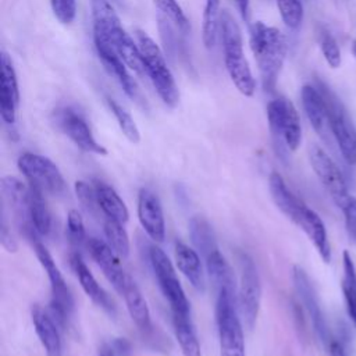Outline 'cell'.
I'll list each match as a JSON object with an SVG mask.
<instances>
[{
  "mask_svg": "<svg viewBox=\"0 0 356 356\" xmlns=\"http://www.w3.org/2000/svg\"><path fill=\"white\" fill-rule=\"evenodd\" d=\"M93 15V38L107 42L121 60L132 71L138 74L145 72L142 54L139 46L127 33L121 21L107 0H92Z\"/></svg>",
  "mask_w": 356,
  "mask_h": 356,
  "instance_id": "6da1fadb",
  "label": "cell"
},
{
  "mask_svg": "<svg viewBox=\"0 0 356 356\" xmlns=\"http://www.w3.org/2000/svg\"><path fill=\"white\" fill-rule=\"evenodd\" d=\"M250 46L259 65L263 89L274 92L286 54L284 33L278 28L257 21L250 29Z\"/></svg>",
  "mask_w": 356,
  "mask_h": 356,
  "instance_id": "7a4b0ae2",
  "label": "cell"
},
{
  "mask_svg": "<svg viewBox=\"0 0 356 356\" xmlns=\"http://www.w3.org/2000/svg\"><path fill=\"white\" fill-rule=\"evenodd\" d=\"M220 29L227 72L242 95L253 96L256 82L243 53L242 33L239 25L228 11L221 13Z\"/></svg>",
  "mask_w": 356,
  "mask_h": 356,
  "instance_id": "3957f363",
  "label": "cell"
},
{
  "mask_svg": "<svg viewBox=\"0 0 356 356\" xmlns=\"http://www.w3.org/2000/svg\"><path fill=\"white\" fill-rule=\"evenodd\" d=\"M136 39L142 54L145 72L152 81L157 95L164 104L168 107H175L179 102V92L161 49L143 31H136Z\"/></svg>",
  "mask_w": 356,
  "mask_h": 356,
  "instance_id": "277c9868",
  "label": "cell"
},
{
  "mask_svg": "<svg viewBox=\"0 0 356 356\" xmlns=\"http://www.w3.org/2000/svg\"><path fill=\"white\" fill-rule=\"evenodd\" d=\"M216 321L221 356H245L243 331L238 316V302L234 289L217 291Z\"/></svg>",
  "mask_w": 356,
  "mask_h": 356,
  "instance_id": "5b68a950",
  "label": "cell"
},
{
  "mask_svg": "<svg viewBox=\"0 0 356 356\" xmlns=\"http://www.w3.org/2000/svg\"><path fill=\"white\" fill-rule=\"evenodd\" d=\"M316 88L320 90L325 103L331 136L335 139L343 160L350 165H356V128L352 118L330 86L317 79Z\"/></svg>",
  "mask_w": 356,
  "mask_h": 356,
  "instance_id": "8992f818",
  "label": "cell"
},
{
  "mask_svg": "<svg viewBox=\"0 0 356 356\" xmlns=\"http://www.w3.org/2000/svg\"><path fill=\"white\" fill-rule=\"evenodd\" d=\"M267 120L275 146L282 152L296 150L302 142L299 114L291 100L277 97L267 104Z\"/></svg>",
  "mask_w": 356,
  "mask_h": 356,
  "instance_id": "52a82bcc",
  "label": "cell"
},
{
  "mask_svg": "<svg viewBox=\"0 0 356 356\" xmlns=\"http://www.w3.org/2000/svg\"><path fill=\"white\" fill-rule=\"evenodd\" d=\"M149 260L160 291L167 299L172 314L189 316V300L185 296L168 256L159 246L153 245L149 250Z\"/></svg>",
  "mask_w": 356,
  "mask_h": 356,
  "instance_id": "ba28073f",
  "label": "cell"
},
{
  "mask_svg": "<svg viewBox=\"0 0 356 356\" xmlns=\"http://www.w3.org/2000/svg\"><path fill=\"white\" fill-rule=\"evenodd\" d=\"M239 263V286H238V309L245 325L252 330L259 314L261 302V284L257 268L246 253L238 254Z\"/></svg>",
  "mask_w": 356,
  "mask_h": 356,
  "instance_id": "9c48e42d",
  "label": "cell"
},
{
  "mask_svg": "<svg viewBox=\"0 0 356 356\" xmlns=\"http://www.w3.org/2000/svg\"><path fill=\"white\" fill-rule=\"evenodd\" d=\"M17 164L29 181V185L36 186L43 193L60 196L65 192V181L58 167L50 159L35 153H24L18 157Z\"/></svg>",
  "mask_w": 356,
  "mask_h": 356,
  "instance_id": "30bf717a",
  "label": "cell"
},
{
  "mask_svg": "<svg viewBox=\"0 0 356 356\" xmlns=\"http://www.w3.org/2000/svg\"><path fill=\"white\" fill-rule=\"evenodd\" d=\"M33 249L36 253V257L43 267V270L47 274L49 282H50V292H51V312L56 320L60 325H64L67 318L71 316V312L74 309V300L72 295L70 292V288L67 286V282L60 273L56 261L53 260L49 250L44 248L43 243L39 241L33 242Z\"/></svg>",
  "mask_w": 356,
  "mask_h": 356,
  "instance_id": "8fae6325",
  "label": "cell"
},
{
  "mask_svg": "<svg viewBox=\"0 0 356 356\" xmlns=\"http://www.w3.org/2000/svg\"><path fill=\"white\" fill-rule=\"evenodd\" d=\"M309 160L324 189L328 192L334 203L342 209L350 195L348 192L346 181L337 163L317 145L310 146Z\"/></svg>",
  "mask_w": 356,
  "mask_h": 356,
  "instance_id": "7c38bea8",
  "label": "cell"
},
{
  "mask_svg": "<svg viewBox=\"0 0 356 356\" xmlns=\"http://www.w3.org/2000/svg\"><path fill=\"white\" fill-rule=\"evenodd\" d=\"M1 203L10 209L19 231L31 241H38L29 216V188L14 177H4L1 179Z\"/></svg>",
  "mask_w": 356,
  "mask_h": 356,
  "instance_id": "4fadbf2b",
  "label": "cell"
},
{
  "mask_svg": "<svg viewBox=\"0 0 356 356\" xmlns=\"http://www.w3.org/2000/svg\"><path fill=\"white\" fill-rule=\"evenodd\" d=\"M60 129L83 152L95 154H107L104 146H102L93 136L86 120L72 108H63L56 115Z\"/></svg>",
  "mask_w": 356,
  "mask_h": 356,
  "instance_id": "5bb4252c",
  "label": "cell"
},
{
  "mask_svg": "<svg viewBox=\"0 0 356 356\" xmlns=\"http://www.w3.org/2000/svg\"><path fill=\"white\" fill-rule=\"evenodd\" d=\"M292 280H293L296 293H298L305 310L307 312V314L310 317V321L313 324L316 334L320 337V339L323 342H328V330H327L325 318L323 316L316 289H314L309 275L306 274V271L302 267L295 266L292 270Z\"/></svg>",
  "mask_w": 356,
  "mask_h": 356,
  "instance_id": "9a60e30c",
  "label": "cell"
},
{
  "mask_svg": "<svg viewBox=\"0 0 356 356\" xmlns=\"http://www.w3.org/2000/svg\"><path fill=\"white\" fill-rule=\"evenodd\" d=\"M86 246L92 259L102 268L103 274L111 282L114 289L120 293L131 275L122 268L118 254L110 248L108 243L97 238H89L86 241Z\"/></svg>",
  "mask_w": 356,
  "mask_h": 356,
  "instance_id": "2e32d148",
  "label": "cell"
},
{
  "mask_svg": "<svg viewBox=\"0 0 356 356\" xmlns=\"http://www.w3.org/2000/svg\"><path fill=\"white\" fill-rule=\"evenodd\" d=\"M138 218L145 232L154 241L161 242L165 236V222L160 199L149 189H140L138 195Z\"/></svg>",
  "mask_w": 356,
  "mask_h": 356,
  "instance_id": "e0dca14e",
  "label": "cell"
},
{
  "mask_svg": "<svg viewBox=\"0 0 356 356\" xmlns=\"http://www.w3.org/2000/svg\"><path fill=\"white\" fill-rule=\"evenodd\" d=\"M1 89H0V115L4 124L14 125L17 118V108L19 104V89L17 74L10 56L1 51Z\"/></svg>",
  "mask_w": 356,
  "mask_h": 356,
  "instance_id": "ac0fdd59",
  "label": "cell"
},
{
  "mask_svg": "<svg viewBox=\"0 0 356 356\" xmlns=\"http://www.w3.org/2000/svg\"><path fill=\"white\" fill-rule=\"evenodd\" d=\"M93 40H95V47H96L97 56L102 60L106 70L117 79V82L124 89V92L132 100L140 102V93H139L138 85L131 78V75L127 70V64L121 60V57L114 51V49L107 42H104L103 39H99V38H93Z\"/></svg>",
  "mask_w": 356,
  "mask_h": 356,
  "instance_id": "d6986e66",
  "label": "cell"
},
{
  "mask_svg": "<svg viewBox=\"0 0 356 356\" xmlns=\"http://www.w3.org/2000/svg\"><path fill=\"white\" fill-rule=\"evenodd\" d=\"M292 221L307 235V238L310 239V242L318 252L323 261L330 263L331 246L328 242L325 225H324L323 220L320 218V216L314 210L307 207V204L305 203Z\"/></svg>",
  "mask_w": 356,
  "mask_h": 356,
  "instance_id": "ffe728a7",
  "label": "cell"
},
{
  "mask_svg": "<svg viewBox=\"0 0 356 356\" xmlns=\"http://www.w3.org/2000/svg\"><path fill=\"white\" fill-rule=\"evenodd\" d=\"M70 264H71V268L75 273L83 292L88 295V298H90L106 313H108L110 316H114L115 314V306H114L113 299L97 284L96 278L93 277V274L90 273V270L88 268L85 261L82 260L81 254L79 253H72L70 256Z\"/></svg>",
  "mask_w": 356,
  "mask_h": 356,
  "instance_id": "44dd1931",
  "label": "cell"
},
{
  "mask_svg": "<svg viewBox=\"0 0 356 356\" xmlns=\"http://www.w3.org/2000/svg\"><path fill=\"white\" fill-rule=\"evenodd\" d=\"M302 104L305 108V113L313 127V129L325 140L330 142V125H328V117H327V108L324 99L320 93V90L316 86L312 85H303L302 92Z\"/></svg>",
  "mask_w": 356,
  "mask_h": 356,
  "instance_id": "7402d4cb",
  "label": "cell"
},
{
  "mask_svg": "<svg viewBox=\"0 0 356 356\" xmlns=\"http://www.w3.org/2000/svg\"><path fill=\"white\" fill-rule=\"evenodd\" d=\"M32 323L35 327V332L46 350L47 356H63L61 338L54 320L38 305L32 306L31 310Z\"/></svg>",
  "mask_w": 356,
  "mask_h": 356,
  "instance_id": "603a6c76",
  "label": "cell"
},
{
  "mask_svg": "<svg viewBox=\"0 0 356 356\" xmlns=\"http://www.w3.org/2000/svg\"><path fill=\"white\" fill-rule=\"evenodd\" d=\"M174 254H175V263L179 268V271L185 275V278L191 282V285L199 291H204V273L202 268V261L199 257L197 250H193L184 242L177 241L174 246Z\"/></svg>",
  "mask_w": 356,
  "mask_h": 356,
  "instance_id": "cb8c5ba5",
  "label": "cell"
},
{
  "mask_svg": "<svg viewBox=\"0 0 356 356\" xmlns=\"http://www.w3.org/2000/svg\"><path fill=\"white\" fill-rule=\"evenodd\" d=\"M92 185L95 189L97 206H99L100 211L103 213V216L106 218H113L122 224L127 222L129 213H128L125 203L115 192V189L100 179H93Z\"/></svg>",
  "mask_w": 356,
  "mask_h": 356,
  "instance_id": "d4e9b609",
  "label": "cell"
},
{
  "mask_svg": "<svg viewBox=\"0 0 356 356\" xmlns=\"http://www.w3.org/2000/svg\"><path fill=\"white\" fill-rule=\"evenodd\" d=\"M120 295L124 298L128 313L132 318V321L138 325L139 330L142 331H150L152 330V323H150V312L147 307V303L135 284V281L129 277L124 288L121 289Z\"/></svg>",
  "mask_w": 356,
  "mask_h": 356,
  "instance_id": "484cf974",
  "label": "cell"
},
{
  "mask_svg": "<svg viewBox=\"0 0 356 356\" xmlns=\"http://www.w3.org/2000/svg\"><path fill=\"white\" fill-rule=\"evenodd\" d=\"M29 216L38 236H47L51 231V214L43 197V192L29 185Z\"/></svg>",
  "mask_w": 356,
  "mask_h": 356,
  "instance_id": "4316f807",
  "label": "cell"
},
{
  "mask_svg": "<svg viewBox=\"0 0 356 356\" xmlns=\"http://www.w3.org/2000/svg\"><path fill=\"white\" fill-rule=\"evenodd\" d=\"M172 325L184 356H202L200 346L189 316L172 314Z\"/></svg>",
  "mask_w": 356,
  "mask_h": 356,
  "instance_id": "83f0119b",
  "label": "cell"
},
{
  "mask_svg": "<svg viewBox=\"0 0 356 356\" xmlns=\"http://www.w3.org/2000/svg\"><path fill=\"white\" fill-rule=\"evenodd\" d=\"M189 235L200 256L217 248V241L211 225L203 217H192L189 221Z\"/></svg>",
  "mask_w": 356,
  "mask_h": 356,
  "instance_id": "f1b7e54d",
  "label": "cell"
},
{
  "mask_svg": "<svg viewBox=\"0 0 356 356\" xmlns=\"http://www.w3.org/2000/svg\"><path fill=\"white\" fill-rule=\"evenodd\" d=\"M342 257H343V273H345V278L342 281V292H343L348 314L356 327V268L350 254L346 250L343 252Z\"/></svg>",
  "mask_w": 356,
  "mask_h": 356,
  "instance_id": "f546056e",
  "label": "cell"
},
{
  "mask_svg": "<svg viewBox=\"0 0 356 356\" xmlns=\"http://www.w3.org/2000/svg\"><path fill=\"white\" fill-rule=\"evenodd\" d=\"M220 17V0H206L202 19V38L207 49H213L216 44Z\"/></svg>",
  "mask_w": 356,
  "mask_h": 356,
  "instance_id": "4dcf8cb0",
  "label": "cell"
},
{
  "mask_svg": "<svg viewBox=\"0 0 356 356\" xmlns=\"http://www.w3.org/2000/svg\"><path fill=\"white\" fill-rule=\"evenodd\" d=\"M103 232L110 248L118 254V257H128L129 254V238L122 227V222L113 218H104Z\"/></svg>",
  "mask_w": 356,
  "mask_h": 356,
  "instance_id": "1f68e13d",
  "label": "cell"
},
{
  "mask_svg": "<svg viewBox=\"0 0 356 356\" xmlns=\"http://www.w3.org/2000/svg\"><path fill=\"white\" fill-rule=\"evenodd\" d=\"M106 103H107L108 108L111 110L113 115L115 117L118 127H120L121 132L125 135V138L132 143H138L140 139V134H139V129H138L132 115L129 114V111H127L117 100H114L110 96H106Z\"/></svg>",
  "mask_w": 356,
  "mask_h": 356,
  "instance_id": "d6a6232c",
  "label": "cell"
},
{
  "mask_svg": "<svg viewBox=\"0 0 356 356\" xmlns=\"http://www.w3.org/2000/svg\"><path fill=\"white\" fill-rule=\"evenodd\" d=\"M280 15L286 26L296 29L303 19V7L300 0H275Z\"/></svg>",
  "mask_w": 356,
  "mask_h": 356,
  "instance_id": "836d02e7",
  "label": "cell"
},
{
  "mask_svg": "<svg viewBox=\"0 0 356 356\" xmlns=\"http://www.w3.org/2000/svg\"><path fill=\"white\" fill-rule=\"evenodd\" d=\"M153 1L160 8V11L165 14L175 24L178 29H181L185 33L189 31L191 28L189 21L177 0H153Z\"/></svg>",
  "mask_w": 356,
  "mask_h": 356,
  "instance_id": "e575fe53",
  "label": "cell"
},
{
  "mask_svg": "<svg viewBox=\"0 0 356 356\" xmlns=\"http://www.w3.org/2000/svg\"><path fill=\"white\" fill-rule=\"evenodd\" d=\"M320 49L328 65L331 68H338L341 64V50L338 47L337 40L327 31H323L320 33Z\"/></svg>",
  "mask_w": 356,
  "mask_h": 356,
  "instance_id": "d590c367",
  "label": "cell"
},
{
  "mask_svg": "<svg viewBox=\"0 0 356 356\" xmlns=\"http://www.w3.org/2000/svg\"><path fill=\"white\" fill-rule=\"evenodd\" d=\"M67 234L70 242L75 246H81L86 239L85 224L81 214L76 210H70L67 216Z\"/></svg>",
  "mask_w": 356,
  "mask_h": 356,
  "instance_id": "8d00e7d4",
  "label": "cell"
},
{
  "mask_svg": "<svg viewBox=\"0 0 356 356\" xmlns=\"http://www.w3.org/2000/svg\"><path fill=\"white\" fill-rule=\"evenodd\" d=\"M75 193L88 213H90L92 216H96L100 211L97 202H96L93 185L83 182V181H76L75 182Z\"/></svg>",
  "mask_w": 356,
  "mask_h": 356,
  "instance_id": "74e56055",
  "label": "cell"
},
{
  "mask_svg": "<svg viewBox=\"0 0 356 356\" xmlns=\"http://www.w3.org/2000/svg\"><path fill=\"white\" fill-rule=\"evenodd\" d=\"M51 11L54 17L61 24H71L76 15V1L75 0H50Z\"/></svg>",
  "mask_w": 356,
  "mask_h": 356,
  "instance_id": "f35d334b",
  "label": "cell"
},
{
  "mask_svg": "<svg viewBox=\"0 0 356 356\" xmlns=\"http://www.w3.org/2000/svg\"><path fill=\"white\" fill-rule=\"evenodd\" d=\"M341 210L343 211L346 232L356 242V197L350 196Z\"/></svg>",
  "mask_w": 356,
  "mask_h": 356,
  "instance_id": "ab89813d",
  "label": "cell"
},
{
  "mask_svg": "<svg viewBox=\"0 0 356 356\" xmlns=\"http://www.w3.org/2000/svg\"><path fill=\"white\" fill-rule=\"evenodd\" d=\"M0 241L4 249H7V252H15L17 250V242L11 234V229L7 225V217L6 214L1 213V224H0Z\"/></svg>",
  "mask_w": 356,
  "mask_h": 356,
  "instance_id": "60d3db41",
  "label": "cell"
},
{
  "mask_svg": "<svg viewBox=\"0 0 356 356\" xmlns=\"http://www.w3.org/2000/svg\"><path fill=\"white\" fill-rule=\"evenodd\" d=\"M236 7L239 10V14L242 17V19L249 21V15H250V6H249V0H235Z\"/></svg>",
  "mask_w": 356,
  "mask_h": 356,
  "instance_id": "b9f144b4",
  "label": "cell"
},
{
  "mask_svg": "<svg viewBox=\"0 0 356 356\" xmlns=\"http://www.w3.org/2000/svg\"><path fill=\"white\" fill-rule=\"evenodd\" d=\"M328 346H330V355H331V356H348L339 342H337V341H330Z\"/></svg>",
  "mask_w": 356,
  "mask_h": 356,
  "instance_id": "7bdbcfd3",
  "label": "cell"
},
{
  "mask_svg": "<svg viewBox=\"0 0 356 356\" xmlns=\"http://www.w3.org/2000/svg\"><path fill=\"white\" fill-rule=\"evenodd\" d=\"M99 356H115V353H114V350H113L111 346L104 345V346L100 349V355H99Z\"/></svg>",
  "mask_w": 356,
  "mask_h": 356,
  "instance_id": "ee69618b",
  "label": "cell"
},
{
  "mask_svg": "<svg viewBox=\"0 0 356 356\" xmlns=\"http://www.w3.org/2000/svg\"><path fill=\"white\" fill-rule=\"evenodd\" d=\"M352 53H353V56H355V58H356V42H353V46H352Z\"/></svg>",
  "mask_w": 356,
  "mask_h": 356,
  "instance_id": "f6af8a7d",
  "label": "cell"
}]
</instances>
